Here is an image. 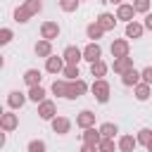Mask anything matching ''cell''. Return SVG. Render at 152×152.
Returning a JSON list of instances; mask_svg holds the SVG:
<instances>
[{
	"label": "cell",
	"instance_id": "obj_1",
	"mask_svg": "<svg viewBox=\"0 0 152 152\" xmlns=\"http://www.w3.org/2000/svg\"><path fill=\"white\" fill-rule=\"evenodd\" d=\"M90 93H93V97H95L100 104H107V102H109V95H112V86H109L104 78H95L93 86H90Z\"/></svg>",
	"mask_w": 152,
	"mask_h": 152
},
{
	"label": "cell",
	"instance_id": "obj_2",
	"mask_svg": "<svg viewBox=\"0 0 152 152\" xmlns=\"http://www.w3.org/2000/svg\"><path fill=\"white\" fill-rule=\"evenodd\" d=\"M0 128H2L5 133L17 131V128H19V114H14V109L2 112V114H0Z\"/></svg>",
	"mask_w": 152,
	"mask_h": 152
},
{
	"label": "cell",
	"instance_id": "obj_3",
	"mask_svg": "<svg viewBox=\"0 0 152 152\" xmlns=\"http://www.w3.org/2000/svg\"><path fill=\"white\" fill-rule=\"evenodd\" d=\"M88 90V83L83 78H76V81H69V88H66V97L64 100H78L81 95H86Z\"/></svg>",
	"mask_w": 152,
	"mask_h": 152
},
{
	"label": "cell",
	"instance_id": "obj_4",
	"mask_svg": "<svg viewBox=\"0 0 152 152\" xmlns=\"http://www.w3.org/2000/svg\"><path fill=\"white\" fill-rule=\"evenodd\" d=\"M109 52H112L114 59H116V57H126V55H131V43H128V38H116V40H112Z\"/></svg>",
	"mask_w": 152,
	"mask_h": 152
},
{
	"label": "cell",
	"instance_id": "obj_5",
	"mask_svg": "<svg viewBox=\"0 0 152 152\" xmlns=\"http://www.w3.org/2000/svg\"><path fill=\"white\" fill-rule=\"evenodd\" d=\"M64 66H66V62H64V57L59 55H50L48 59H45V71L48 74H52V76H57V74H62L64 71Z\"/></svg>",
	"mask_w": 152,
	"mask_h": 152
},
{
	"label": "cell",
	"instance_id": "obj_6",
	"mask_svg": "<svg viewBox=\"0 0 152 152\" xmlns=\"http://www.w3.org/2000/svg\"><path fill=\"white\" fill-rule=\"evenodd\" d=\"M59 33H62V28H59L57 21H43V24H40V38L55 40V38H59Z\"/></svg>",
	"mask_w": 152,
	"mask_h": 152
},
{
	"label": "cell",
	"instance_id": "obj_7",
	"mask_svg": "<svg viewBox=\"0 0 152 152\" xmlns=\"http://www.w3.org/2000/svg\"><path fill=\"white\" fill-rule=\"evenodd\" d=\"M83 59H86L88 64H93V62L102 59V48H100V43L90 40V43H88V45L83 48Z\"/></svg>",
	"mask_w": 152,
	"mask_h": 152
},
{
	"label": "cell",
	"instance_id": "obj_8",
	"mask_svg": "<svg viewBox=\"0 0 152 152\" xmlns=\"http://www.w3.org/2000/svg\"><path fill=\"white\" fill-rule=\"evenodd\" d=\"M38 116H40L43 121H52V119L57 116V104H55L52 100H43V102L38 104Z\"/></svg>",
	"mask_w": 152,
	"mask_h": 152
},
{
	"label": "cell",
	"instance_id": "obj_9",
	"mask_svg": "<svg viewBox=\"0 0 152 152\" xmlns=\"http://www.w3.org/2000/svg\"><path fill=\"white\" fill-rule=\"evenodd\" d=\"M135 14H138V12H135L133 2H121V5L116 7V19H119V21H124V24L133 21V17H135Z\"/></svg>",
	"mask_w": 152,
	"mask_h": 152
},
{
	"label": "cell",
	"instance_id": "obj_10",
	"mask_svg": "<svg viewBox=\"0 0 152 152\" xmlns=\"http://www.w3.org/2000/svg\"><path fill=\"white\" fill-rule=\"evenodd\" d=\"M26 100H28V95L21 93V90H10L7 93V107L10 109H21L26 104Z\"/></svg>",
	"mask_w": 152,
	"mask_h": 152
},
{
	"label": "cell",
	"instance_id": "obj_11",
	"mask_svg": "<svg viewBox=\"0 0 152 152\" xmlns=\"http://www.w3.org/2000/svg\"><path fill=\"white\" fill-rule=\"evenodd\" d=\"M62 57H64L66 64H78V62L83 59V50H81L78 45H66L64 52H62Z\"/></svg>",
	"mask_w": 152,
	"mask_h": 152
},
{
	"label": "cell",
	"instance_id": "obj_12",
	"mask_svg": "<svg viewBox=\"0 0 152 152\" xmlns=\"http://www.w3.org/2000/svg\"><path fill=\"white\" fill-rule=\"evenodd\" d=\"M112 69H114V74H126V71H131L133 69V57L131 55H126V57H116L114 62H112Z\"/></svg>",
	"mask_w": 152,
	"mask_h": 152
},
{
	"label": "cell",
	"instance_id": "obj_13",
	"mask_svg": "<svg viewBox=\"0 0 152 152\" xmlns=\"http://www.w3.org/2000/svg\"><path fill=\"white\" fill-rule=\"evenodd\" d=\"M95 112L93 109H81L78 112V116H76V126L78 128H90V126H95Z\"/></svg>",
	"mask_w": 152,
	"mask_h": 152
},
{
	"label": "cell",
	"instance_id": "obj_14",
	"mask_svg": "<svg viewBox=\"0 0 152 152\" xmlns=\"http://www.w3.org/2000/svg\"><path fill=\"white\" fill-rule=\"evenodd\" d=\"M50 126H52V131H55L57 135H66V133L71 131V119H66V116H55V119L50 121Z\"/></svg>",
	"mask_w": 152,
	"mask_h": 152
},
{
	"label": "cell",
	"instance_id": "obj_15",
	"mask_svg": "<svg viewBox=\"0 0 152 152\" xmlns=\"http://www.w3.org/2000/svg\"><path fill=\"white\" fill-rule=\"evenodd\" d=\"M95 21H97L104 31H114V26H116V21H119V19H116V14H112V12H100Z\"/></svg>",
	"mask_w": 152,
	"mask_h": 152
},
{
	"label": "cell",
	"instance_id": "obj_16",
	"mask_svg": "<svg viewBox=\"0 0 152 152\" xmlns=\"http://www.w3.org/2000/svg\"><path fill=\"white\" fill-rule=\"evenodd\" d=\"M124 33H126V38H142V33H145V24H140V21H128L126 24V28H124Z\"/></svg>",
	"mask_w": 152,
	"mask_h": 152
},
{
	"label": "cell",
	"instance_id": "obj_17",
	"mask_svg": "<svg viewBox=\"0 0 152 152\" xmlns=\"http://www.w3.org/2000/svg\"><path fill=\"white\" fill-rule=\"evenodd\" d=\"M33 52H36V57H43V59H48V57L52 55V40H45V38L36 40V45H33Z\"/></svg>",
	"mask_w": 152,
	"mask_h": 152
},
{
	"label": "cell",
	"instance_id": "obj_18",
	"mask_svg": "<svg viewBox=\"0 0 152 152\" xmlns=\"http://www.w3.org/2000/svg\"><path fill=\"white\" fill-rule=\"evenodd\" d=\"M140 81H142V74H140V71H138L135 66H133L131 71H126V74H121V83H124L126 88H135V86H138Z\"/></svg>",
	"mask_w": 152,
	"mask_h": 152
},
{
	"label": "cell",
	"instance_id": "obj_19",
	"mask_svg": "<svg viewBox=\"0 0 152 152\" xmlns=\"http://www.w3.org/2000/svg\"><path fill=\"white\" fill-rule=\"evenodd\" d=\"M81 140H83V142H88V145H100V140H102V133H100V128L90 126V128H83V133H81Z\"/></svg>",
	"mask_w": 152,
	"mask_h": 152
},
{
	"label": "cell",
	"instance_id": "obj_20",
	"mask_svg": "<svg viewBox=\"0 0 152 152\" xmlns=\"http://www.w3.org/2000/svg\"><path fill=\"white\" fill-rule=\"evenodd\" d=\"M116 145H119V152H135V147H138V140H135V135H121L119 140H116Z\"/></svg>",
	"mask_w": 152,
	"mask_h": 152
},
{
	"label": "cell",
	"instance_id": "obj_21",
	"mask_svg": "<svg viewBox=\"0 0 152 152\" xmlns=\"http://www.w3.org/2000/svg\"><path fill=\"white\" fill-rule=\"evenodd\" d=\"M104 33H107V31H104V28H102L97 21H90V24L86 26V38H90V40H95V43H97V40H100Z\"/></svg>",
	"mask_w": 152,
	"mask_h": 152
},
{
	"label": "cell",
	"instance_id": "obj_22",
	"mask_svg": "<svg viewBox=\"0 0 152 152\" xmlns=\"http://www.w3.org/2000/svg\"><path fill=\"white\" fill-rule=\"evenodd\" d=\"M150 93H152V86H150V83H145V81H140V83L133 88V95H135V100H138V102L150 100Z\"/></svg>",
	"mask_w": 152,
	"mask_h": 152
},
{
	"label": "cell",
	"instance_id": "obj_23",
	"mask_svg": "<svg viewBox=\"0 0 152 152\" xmlns=\"http://www.w3.org/2000/svg\"><path fill=\"white\" fill-rule=\"evenodd\" d=\"M21 78H24V83L31 88V86H40V78H43V74H40V69H26Z\"/></svg>",
	"mask_w": 152,
	"mask_h": 152
},
{
	"label": "cell",
	"instance_id": "obj_24",
	"mask_svg": "<svg viewBox=\"0 0 152 152\" xmlns=\"http://www.w3.org/2000/svg\"><path fill=\"white\" fill-rule=\"evenodd\" d=\"M107 71H109V66H107L104 59H97V62L90 64V76H95V78H104Z\"/></svg>",
	"mask_w": 152,
	"mask_h": 152
},
{
	"label": "cell",
	"instance_id": "obj_25",
	"mask_svg": "<svg viewBox=\"0 0 152 152\" xmlns=\"http://www.w3.org/2000/svg\"><path fill=\"white\" fill-rule=\"evenodd\" d=\"M66 88H69V81L66 78H55L52 86H50L52 95H57V97H66Z\"/></svg>",
	"mask_w": 152,
	"mask_h": 152
},
{
	"label": "cell",
	"instance_id": "obj_26",
	"mask_svg": "<svg viewBox=\"0 0 152 152\" xmlns=\"http://www.w3.org/2000/svg\"><path fill=\"white\" fill-rule=\"evenodd\" d=\"M26 95H28V100H31V102H36V104H40L43 100H48V97H45V88H43V86H31Z\"/></svg>",
	"mask_w": 152,
	"mask_h": 152
},
{
	"label": "cell",
	"instance_id": "obj_27",
	"mask_svg": "<svg viewBox=\"0 0 152 152\" xmlns=\"http://www.w3.org/2000/svg\"><path fill=\"white\" fill-rule=\"evenodd\" d=\"M62 76H64L66 81H76V78H81L78 64H66V66H64V71H62Z\"/></svg>",
	"mask_w": 152,
	"mask_h": 152
},
{
	"label": "cell",
	"instance_id": "obj_28",
	"mask_svg": "<svg viewBox=\"0 0 152 152\" xmlns=\"http://www.w3.org/2000/svg\"><path fill=\"white\" fill-rule=\"evenodd\" d=\"M100 133H102V138H114V135L119 133V126L112 124V121H104V124L100 126Z\"/></svg>",
	"mask_w": 152,
	"mask_h": 152
},
{
	"label": "cell",
	"instance_id": "obj_29",
	"mask_svg": "<svg viewBox=\"0 0 152 152\" xmlns=\"http://www.w3.org/2000/svg\"><path fill=\"white\" fill-rule=\"evenodd\" d=\"M135 140H138V145L147 147V145H150V140H152V128H140V131L135 133Z\"/></svg>",
	"mask_w": 152,
	"mask_h": 152
},
{
	"label": "cell",
	"instance_id": "obj_30",
	"mask_svg": "<svg viewBox=\"0 0 152 152\" xmlns=\"http://www.w3.org/2000/svg\"><path fill=\"white\" fill-rule=\"evenodd\" d=\"M24 7H26V12H28L31 17H36V14H40L43 2H40V0H24Z\"/></svg>",
	"mask_w": 152,
	"mask_h": 152
},
{
	"label": "cell",
	"instance_id": "obj_31",
	"mask_svg": "<svg viewBox=\"0 0 152 152\" xmlns=\"http://www.w3.org/2000/svg\"><path fill=\"white\" fill-rule=\"evenodd\" d=\"M97 150L100 152H114V150H119V145L114 142V138H102L100 145H97Z\"/></svg>",
	"mask_w": 152,
	"mask_h": 152
},
{
	"label": "cell",
	"instance_id": "obj_32",
	"mask_svg": "<svg viewBox=\"0 0 152 152\" xmlns=\"http://www.w3.org/2000/svg\"><path fill=\"white\" fill-rule=\"evenodd\" d=\"M26 152H48V145H45V140H28V145H26Z\"/></svg>",
	"mask_w": 152,
	"mask_h": 152
},
{
	"label": "cell",
	"instance_id": "obj_33",
	"mask_svg": "<svg viewBox=\"0 0 152 152\" xmlns=\"http://www.w3.org/2000/svg\"><path fill=\"white\" fill-rule=\"evenodd\" d=\"M78 2H81V0H59V10L66 12V14H71V12L78 10Z\"/></svg>",
	"mask_w": 152,
	"mask_h": 152
},
{
	"label": "cell",
	"instance_id": "obj_34",
	"mask_svg": "<svg viewBox=\"0 0 152 152\" xmlns=\"http://www.w3.org/2000/svg\"><path fill=\"white\" fill-rule=\"evenodd\" d=\"M28 19H31V14L26 12V7H24V5L14 10V21H17V24H26Z\"/></svg>",
	"mask_w": 152,
	"mask_h": 152
},
{
	"label": "cell",
	"instance_id": "obj_35",
	"mask_svg": "<svg viewBox=\"0 0 152 152\" xmlns=\"http://www.w3.org/2000/svg\"><path fill=\"white\" fill-rule=\"evenodd\" d=\"M133 7H135V12L147 14V12H150V7H152V0H133Z\"/></svg>",
	"mask_w": 152,
	"mask_h": 152
},
{
	"label": "cell",
	"instance_id": "obj_36",
	"mask_svg": "<svg viewBox=\"0 0 152 152\" xmlns=\"http://www.w3.org/2000/svg\"><path fill=\"white\" fill-rule=\"evenodd\" d=\"M12 38H14L12 28H7V26H5V28H0V45H7V43H10Z\"/></svg>",
	"mask_w": 152,
	"mask_h": 152
},
{
	"label": "cell",
	"instance_id": "obj_37",
	"mask_svg": "<svg viewBox=\"0 0 152 152\" xmlns=\"http://www.w3.org/2000/svg\"><path fill=\"white\" fill-rule=\"evenodd\" d=\"M140 74H142V81H145V83H150V86H152V64H150V66H145V69H142V71H140Z\"/></svg>",
	"mask_w": 152,
	"mask_h": 152
},
{
	"label": "cell",
	"instance_id": "obj_38",
	"mask_svg": "<svg viewBox=\"0 0 152 152\" xmlns=\"http://www.w3.org/2000/svg\"><path fill=\"white\" fill-rule=\"evenodd\" d=\"M78 152H100V150H97V145H88V142H83Z\"/></svg>",
	"mask_w": 152,
	"mask_h": 152
},
{
	"label": "cell",
	"instance_id": "obj_39",
	"mask_svg": "<svg viewBox=\"0 0 152 152\" xmlns=\"http://www.w3.org/2000/svg\"><path fill=\"white\" fill-rule=\"evenodd\" d=\"M142 24H145V31H152V12L145 14V21H142Z\"/></svg>",
	"mask_w": 152,
	"mask_h": 152
},
{
	"label": "cell",
	"instance_id": "obj_40",
	"mask_svg": "<svg viewBox=\"0 0 152 152\" xmlns=\"http://www.w3.org/2000/svg\"><path fill=\"white\" fill-rule=\"evenodd\" d=\"M104 2H112V5H116V7H119V5L124 2V0H104Z\"/></svg>",
	"mask_w": 152,
	"mask_h": 152
},
{
	"label": "cell",
	"instance_id": "obj_41",
	"mask_svg": "<svg viewBox=\"0 0 152 152\" xmlns=\"http://www.w3.org/2000/svg\"><path fill=\"white\" fill-rule=\"evenodd\" d=\"M147 152H152V140H150V145H147Z\"/></svg>",
	"mask_w": 152,
	"mask_h": 152
}]
</instances>
